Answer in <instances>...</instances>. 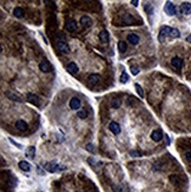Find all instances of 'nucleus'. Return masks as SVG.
<instances>
[{"label": "nucleus", "mask_w": 191, "mask_h": 192, "mask_svg": "<svg viewBox=\"0 0 191 192\" xmlns=\"http://www.w3.org/2000/svg\"><path fill=\"white\" fill-rule=\"evenodd\" d=\"M43 167H44L46 171L51 172V173L58 172V171H61V170H65V169H66L65 166H63V165H60V164H58V163H55V161H48V163H46L45 165H43Z\"/></svg>", "instance_id": "nucleus-1"}, {"label": "nucleus", "mask_w": 191, "mask_h": 192, "mask_svg": "<svg viewBox=\"0 0 191 192\" xmlns=\"http://www.w3.org/2000/svg\"><path fill=\"white\" fill-rule=\"evenodd\" d=\"M171 27H169V26H163L162 28H160V31H159V36H158V39H159V41L160 43H164L165 41V39L169 37L170 38V32H171Z\"/></svg>", "instance_id": "nucleus-2"}, {"label": "nucleus", "mask_w": 191, "mask_h": 192, "mask_svg": "<svg viewBox=\"0 0 191 192\" xmlns=\"http://www.w3.org/2000/svg\"><path fill=\"white\" fill-rule=\"evenodd\" d=\"M164 11L168 15H175L176 14V7L171 1H166L165 6H164Z\"/></svg>", "instance_id": "nucleus-3"}, {"label": "nucleus", "mask_w": 191, "mask_h": 192, "mask_svg": "<svg viewBox=\"0 0 191 192\" xmlns=\"http://www.w3.org/2000/svg\"><path fill=\"white\" fill-rule=\"evenodd\" d=\"M57 48L61 53H65V54H69L71 52V48L67 45V43H65V41H57Z\"/></svg>", "instance_id": "nucleus-4"}, {"label": "nucleus", "mask_w": 191, "mask_h": 192, "mask_svg": "<svg viewBox=\"0 0 191 192\" xmlns=\"http://www.w3.org/2000/svg\"><path fill=\"white\" fill-rule=\"evenodd\" d=\"M122 19H123V23H124L125 25H133V24L136 23V19L133 18V15H132V14H129V13L123 14Z\"/></svg>", "instance_id": "nucleus-5"}, {"label": "nucleus", "mask_w": 191, "mask_h": 192, "mask_svg": "<svg viewBox=\"0 0 191 192\" xmlns=\"http://www.w3.org/2000/svg\"><path fill=\"white\" fill-rule=\"evenodd\" d=\"M66 71H67L69 73H71V74H77L78 71H79V68H78V66H77L76 63L71 61V63H69V64L66 65Z\"/></svg>", "instance_id": "nucleus-6"}, {"label": "nucleus", "mask_w": 191, "mask_h": 192, "mask_svg": "<svg viewBox=\"0 0 191 192\" xmlns=\"http://www.w3.org/2000/svg\"><path fill=\"white\" fill-rule=\"evenodd\" d=\"M27 100L31 104H33L34 106H40V99H39V97L33 95V93H27Z\"/></svg>", "instance_id": "nucleus-7"}, {"label": "nucleus", "mask_w": 191, "mask_h": 192, "mask_svg": "<svg viewBox=\"0 0 191 192\" xmlns=\"http://www.w3.org/2000/svg\"><path fill=\"white\" fill-rule=\"evenodd\" d=\"M109 129H110V131L113 133V135H119L120 133V126H119V124L118 123H116V121H111L110 123V125H109Z\"/></svg>", "instance_id": "nucleus-8"}, {"label": "nucleus", "mask_w": 191, "mask_h": 192, "mask_svg": "<svg viewBox=\"0 0 191 192\" xmlns=\"http://www.w3.org/2000/svg\"><path fill=\"white\" fill-rule=\"evenodd\" d=\"M183 60L181 59V58H178V57H175V58H172V60H171V65H172V67H175V68H177V70H181L182 67H183Z\"/></svg>", "instance_id": "nucleus-9"}, {"label": "nucleus", "mask_w": 191, "mask_h": 192, "mask_svg": "<svg viewBox=\"0 0 191 192\" xmlns=\"http://www.w3.org/2000/svg\"><path fill=\"white\" fill-rule=\"evenodd\" d=\"M39 68H40V71H43V72H45V73L52 71V66H51V64L48 63L47 60H43V61L39 64Z\"/></svg>", "instance_id": "nucleus-10"}, {"label": "nucleus", "mask_w": 191, "mask_h": 192, "mask_svg": "<svg viewBox=\"0 0 191 192\" xmlns=\"http://www.w3.org/2000/svg\"><path fill=\"white\" fill-rule=\"evenodd\" d=\"M65 28L69 32H74V31H77L78 27H77V24H76L74 20H67L66 24H65Z\"/></svg>", "instance_id": "nucleus-11"}, {"label": "nucleus", "mask_w": 191, "mask_h": 192, "mask_svg": "<svg viewBox=\"0 0 191 192\" xmlns=\"http://www.w3.org/2000/svg\"><path fill=\"white\" fill-rule=\"evenodd\" d=\"M151 138H152L153 142H157V143L160 142V140L163 139V133H162V131H160V130H155V131H152Z\"/></svg>", "instance_id": "nucleus-12"}, {"label": "nucleus", "mask_w": 191, "mask_h": 192, "mask_svg": "<svg viewBox=\"0 0 191 192\" xmlns=\"http://www.w3.org/2000/svg\"><path fill=\"white\" fill-rule=\"evenodd\" d=\"M181 11L185 15L191 14V2H183L182 6H181Z\"/></svg>", "instance_id": "nucleus-13"}, {"label": "nucleus", "mask_w": 191, "mask_h": 192, "mask_svg": "<svg viewBox=\"0 0 191 192\" xmlns=\"http://www.w3.org/2000/svg\"><path fill=\"white\" fill-rule=\"evenodd\" d=\"M80 24L84 27H90L92 25V19L90 17H87V15H84V17L80 18Z\"/></svg>", "instance_id": "nucleus-14"}, {"label": "nucleus", "mask_w": 191, "mask_h": 192, "mask_svg": "<svg viewBox=\"0 0 191 192\" xmlns=\"http://www.w3.org/2000/svg\"><path fill=\"white\" fill-rule=\"evenodd\" d=\"M15 127H17V130L24 132V131L27 130V123L24 121V120H17L15 121Z\"/></svg>", "instance_id": "nucleus-15"}, {"label": "nucleus", "mask_w": 191, "mask_h": 192, "mask_svg": "<svg viewBox=\"0 0 191 192\" xmlns=\"http://www.w3.org/2000/svg\"><path fill=\"white\" fill-rule=\"evenodd\" d=\"M112 190L114 192H129V188L125 184H118V185H112Z\"/></svg>", "instance_id": "nucleus-16"}, {"label": "nucleus", "mask_w": 191, "mask_h": 192, "mask_svg": "<svg viewBox=\"0 0 191 192\" xmlns=\"http://www.w3.org/2000/svg\"><path fill=\"white\" fill-rule=\"evenodd\" d=\"M99 39L103 44H107L109 43V32L106 30H103L100 33H99Z\"/></svg>", "instance_id": "nucleus-17"}, {"label": "nucleus", "mask_w": 191, "mask_h": 192, "mask_svg": "<svg viewBox=\"0 0 191 192\" xmlns=\"http://www.w3.org/2000/svg\"><path fill=\"white\" fill-rule=\"evenodd\" d=\"M80 107V100L78 98H72L70 100V108L72 110H78Z\"/></svg>", "instance_id": "nucleus-18"}, {"label": "nucleus", "mask_w": 191, "mask_h": 192, "mask_svg": "<svg viewBox=\"0 0 191 192\" xmlns=\"http://www.w3.org/2000/svg\"><path fill=\"white\" fill-rule=\"evenodd\" d=\"M128 40H129V43H131L132 45H137V44L139 43V37H138L137 34H135V33H130V34L128 36Z\"/></svg>", "instance_id": "nucleus-19"}, {"label": "nucleus", "mask_w": 191, "mask_h": 192, "mask_svg": "<svg viewBox=\"0 0 191 192\" xmlns=\"http://www.w3.org/2000/svg\"><path fill=\"white\" fill-rule=\"evenodd\" d=\"M26 157L28 159H34L36 157V146H30L26 150Z\"/></svg>", "instance_id": "nucleus-20"}, {"label": "nucleus", "mask_w": 191, "mask_h": 192, "mask_svg": "<svg viewBox=\"0 0 191 192\" xmlns=\"http://www.w3.org/2000/svg\"><path fill=\"white\" fill-rule=\"evenodd\" d=\"M19 167H20V170H23L24 172H30V171H31V165H30V163H27V161H25V160H21V161L19 163Z\"/></svg>", "instance_id": "nucleus-21"}, {"label": "nucleus", "mask_w": 191, "mask_h": 192, "mask_svg": "<svg viewBox=\"0 0 191 192\" xmlns=\"http://www.w3.org/2000/svg\"><path fill=\"white\" fill-rule=\"evenodd\" d=\"M99 80H100V77H99L98 74H90V76H89V83H90L91 85L98 84Z\"/></svg>", "instance_id": "nucleus-22"}, {"label": "nucleus", "mask_w": 191, "mask_h": 192, "mask_svg": "<svg viewBox=\"0 0 191 192\" xmlns=\"http://www.w3.org/2000/svg\"><path fill=\"white\" fill-rule=\"evenodd\" d=\"M13 14H14V17H17V18H23V17H24V9H23L21 7H15V8L13 9Z\"/></svg>", "instance_id": "nucleus-23"}, {"label": "nucleus", "mask_w": 191, "mask_h": 192, "mask_svg": "<svg viewBox=\"0 0 191 192\" xmlns=\"http://www.w3.org/2000/svg\"><path fill=\"white\" fill-rule=\"evenodd\" d=\"M120 105H122V100H120L119 98H113V99L111 100V106H112L113 108H119Z\"/></svg>", "instance_id": "nucleus-24"}, {"label": "nucleus", "mask_w": 191, "mask_h": 192, "mask_svg": "<svg viewBox=\"0 0 191 192\" xmlns=\"http://www.w3.org/2000/svg\"><path fill=\"white\" fill-rule=\"evenodd\" d=\"M5 95H6V97H7V98H9L11 100H14V101H19V103L21 101V99H20V97H19V96H17V95H13L12 92H6Z\"/></svg>", "instance_id": "nucleus-25"}, {"label": "nucleus", "mask_w": 191, "mask_h": 192, "mask_svg": "<svg viewBox=\"0 0 191 192\" xmlns=\"http://www.w3.org/2000/svg\"><path fill=\"white\" fill-rule=\"evenodd\" d=\"M126 48H128V45H126V43L125 41H119L118 43V51L119 52H122V53H124L125 51H126Z\"/></svg>", "instance_id": "nucleus-26"}, {"label": "nucleus", "mask_w": 191, "mask_h": 192, "mask_svg": "<svg viewBox=\"0 0 191 192\" xmlns=\"http://www.w3.org/2000/svg\"><path fill=\"white\" fill-rule=\"evenodd\" d=\"M181 37V33L177 28H172L171 32H170V38H179Z\"/></svg>", "instance_id": "nucleus-27"}, {"label": "nucleus", "mask_w": 191, "mask_h": 192, "mask_svg": "<svg viewBox=\"0 0 191 192\" xmlns=\"http://www.w3.org/2000/svg\"><path fill=\"white\" fill-rule=\"evenodd\" d=\"M77 117L80 118V119H85V118L87 117V112H86L85 110H80V111L77 112Z\"/></svg>", "instance_id": "nucleus-28"}, {"label": "nucleus", "mask_w": 191, "mask_h": 192, "mask_svg": "<svg viewBox=\"0 0 191 192\" xmlns=\"http://www.w3.org/2000/svg\"><path fill=\"white\" fill-rule=\"evenodd\" d=\"M135 87H136V91H137L138 96L141 97V98H143V97H144V92H143V89H142V86H141L139 84H135Z\"/></svg>", "instance_id": "nucleus-29"}, {"label": "nucleus", "mask_w": 191, "mask_h": 192, "mask_svg": "<svg viewBox=\"0 0 191 192\" xmlns=\"http://www.w3.org/2000/svg\"><path fill=\"white\" fill-rule=\"evenodd\" d=\"M120 83L122 84H125V83H128V80H129V76H128V73L126 72H123L122 73V76H120Z\"/></svg>", "instance_id": "nucleus-30"}, {"label": "nucleus", "mask_w": 191, "mask_h": 192, "mask_svg": "<svg viewBox=\"0 0 191 192\" xmlns=\"http://www.w3.org/2000/svg\"><path fill=\"white\" fill-rule=\"evenodd\" d=\"M145 11H146L147 13H150V15L153 13V12H152V6H151V4H146V5H145Z\"/></svg>", "instance_id": "nucleus-31"}, {"label": "nucleus", "mask_w": 191, "mask_h": 192, "mask_svg": "<svg viewBox=\"0 0 191 192\" xmlns=\"http://www.w3.org/2000/svg\"><path fill=\"white\" fill-rule=\"evenodd\" d=\"M131 72H132L133 76H137V74L139 73V68L136 67V66H131Z\"/></svg>", "instance_id": "nucleus-32"}, {"label": "nucleus", "mask_w": 191, "mask_h": 192, "mask_svg": "<svg viewBox=\"0 0 191 192\" xmlns=\"http://www.w3.org/2000/svg\"><path fill=\"white\" fill-rule=\"evenodd\" d=\"M86 150H87L89 152L95 153V147H93V145H92V144H87V145H86Z\"/></svg>", "instance_id": "nucleus-33"}, {"label": "nucleus", "mask_w": 191, "mask_h": 192, "mask_svg": "<svg viewBox=\"0 0 191 192\" xmlns=\"http://www.w3.org/2000/svg\"><path fill=\"white\" fill-rule=\"evenodd\" d=\"M185 159L191 163V151H188V152L185 153Z\"/></svg>", "instance_id": "nucleus-34"}, {"label": "nucleus", "mask_w": 191, "mask_h": 192, "mask_svg": "<svg viewBox=\"0 0 191 192\" xmlns=\"http://www.w3.org/2000/svg\"><path fill=\"white\" fill-rule=\"evenodd\" d=\"M9 142H11V143H12V144H14V145H15V146H17V147H18V148H20V150H21V148H23V145H20V144H18V143H15V142H14V140H13V139H9Z\"/></svg>", "instance_id": "nucleus-35"}, {"label": "nucleus", "mask_w": 191, "mask_h": 192, "mask_svg": "<svg viewBox=\"0 0 191 192\" xmlns=\"http://www.w3.org/2000/svg\"><path fill=\"white\" fill-rule=\"evenodd\" d=\"M130 154H132L133 157H139L141 154L138 153V152H136V151H130Z\"/></svg>", "instance_id": "nucleus-36"}, {"label": "nucleus", "mask_w": 191, "mask_h": 192, "mask_svg": "<svg viewBox=\"0 0 191 192\" xmlns=\"http://www.w3.org/2000/svg\"><path fill=\"white\" fill-rule=\"evenodd\" d=\"M131 4H132L133 6H138V4H139V1H138V0H132V1H131Z\"/></svg>", "instance_id": "nucleus-37"}, {"label": "nucleus", "mask_w": 191, "mask_h": 192, "mask_svg": "<svg viewBox=\"0 0 191 192\" xmlns=\"http://www.w3.org/2000/svg\"><path fill=\"white\" fill-rule=\"evenodd\" d=\"M187 41H188V43H190V44H191V34H190V36H188V37H187Z\"/></svg>", "instance_id": "nucleus-38"}, {"label": "nucleus", "mask_w": 191, "mask_h": 192, "mask_svg": "<svg viewBox=\"0 0 191 192\" xmlns=\"http://www.w3.org/2000/svg\"><path fill=\"white\" fill-rule=\"evenodd\" d=\"M166 143H168V144H170V139H169V137H168V136H166Z\"/></svg>", "instance_id": "nucleus-39"}]
</instances>
